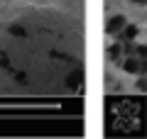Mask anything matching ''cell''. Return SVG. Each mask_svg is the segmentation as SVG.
<instances>
[{"instance_id": "cell-1", "label": "cell", "mask_w": 147, "mask_h": 139, "mask_svg": "<svg viewBox=\"0 0 147 139\" xmlns=\"http://www.w3.org/2000/svg\"><path fill=\"white\" fill-rule=\"evenodd\" d=\"M120 68H123V73H127V76H140L142 73V59L135 56V54H127V56L120 61Z\"/></svg>"}, {"instance_id": "cell-2", "label": "cell", "mask_w": 147, "mask_h": 139, "mask_svg": "<svg viewBox=\"0 0 147 139\" xmlns=\"http://www.w3.org/2000/svg\"><path fill=\"white\" fill-rule=\"evenodd\" d=\"M127 25V17L125 15H115V17H110L108 25H105V29H108V34H120L123 29H125Z\"/></svg>"}, {"instance_id": "cell-3", "label": "cell", "mask_w": 147, "mask_h": 139, "mask_svg": "<svg viewBox=\"0 0 147 139\" xmlns=\"http://www.w3.org/2000/svg\"><path fill=\"white\" fill-rule=\"evenodd\" d=\"M137 37H140V27L132 25V22H127L125 29L120 32V41H125V44H130V41H135Z\"/></svg>"}, {"instance_id": "cell-4", "label": "cell", "mask_w": 147, "mask_h": 139, "mask_svg": "<svg viewBox=\"0 0 147 139\" xmlns=\"http://www.w3.org/2000/svg\"><path fill=\"white\" fill-rule=\"evenodd\" d=\"M132 54L140 59H147V44H132Z\"/></svg>"}, {"instance_id": "cell-5", "label": "cell", "mask_w": 147, "mask_h": 139, "mask_svg": "<svg viewBox=\"0 0 147 139\" xmlns=\"http://www.w3.org/2000/svg\"><path fill=\"white\" fill-rule=\"evenodd\" d=\"M108 49H110V59H120V49H123V46L120 44H115V46H108Z\"/></svg>"}, {"instance_id": "cell-6", "label": "cell", "mask_w": 147, "mask_h": 139, "mask_svg": "<svg viewBox=\"0 0 147 139\" xmlns=\"http://www.w3.org/2000/svg\"><path fill=\"white\" fill-rule=\"evenodd\" d=\"M132 5H147V0H130Z\"/></svg>"}]
</instances>
